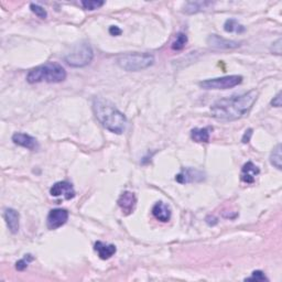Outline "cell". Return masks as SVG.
Here are the masks:
<instances>
[{
    "instance_id": "obj_1",
    "label": "cell",
    "mask_w": 282,
    "mask_h": 282,
    "mask_svg": "<svg viewBox=\"0 0 282 282\" xmlns=\"http://www.w3.org/2000/svg\"><path fill=\"white\" fill-rule=\"evenodd\" d=\"M259 93L250 91L242 95L223 98L213 104L211 113L220 121H235L246 116L258 98Z\"/></svg>"
},
{
    "instance_id": "obj_2",
    "label": "cell",
    "mask_w": 282,
    "mask_h": 282,
    "mask_svg": "<svg viewBox=\"0 0 282 282\" xmlns=\"http://www.w3.org/2000/svg\"><path fill=\"white\" fill-rule=\"evenodd\" d=\"M93 112L102 126L111 132L121 135L126 130V116L111 101L96 97L93 101Z\"/></svg>"
},
{
    "instance_id": "obj_3",
    "label": "cell",
    "mask_w": 282,
    "mask_h": 282,
    "mask_svg": "<svg viewBox=\"0 0 282 282\" xmlns=\"http://www.w3.org/2000/svg\"><path fill=\"white\" fill-rule=\"evenodd\" d=\"M66 78V71L61 64L56 62H48L41 64L28 73L27 81L30 84L47 82L61 83Z\"/></svg>"
},
{
    "instance_id": "obj_4",
    "label": "cell",
    "mask_w": 282,
    "mask_h": 282,
    "mask_svg": "<svg viewBox=\"0 0 282 282\" xmlns=\"http://www.w3.org/2000/svg\"><path fill=\"white\" fill-rule=\"evenodd\" d=\"M155 63V56L150 53H127L117 57L118 66L127 72H138L146 70Z\"/></svg>"
},
{
    "instance_id": "obj_5",
    "label": "cell",
    "mask_w": 282,
    "mask_h": 282,
    "mask_svg": "<svg viewBox=\"0 0 282 282\" xmlns=\"http://www.w3.org/2000/svg\"><path fill=\"white\" fill-rule=\"evenodd\" d=\"M94 57L93 49L90 43L82 42L76 44L70 53L65 56V62L72 67H84L90 64Z\"/></svg>"
},
{
    "instance_id": "obj_6",
    "label": "cell",
    "mask_w": 282,
    "mask_h": 282,
    "mask_svg": "<svg viewBox=\"0 0 282 282\" xmlns=\"http://www.w3.org/2000/svg\"><path fill=\"white\" fill-rule=\"evenodd\" d=\"M242 82V76L240 75H228L223 77L210 78L200 82V86L204 90H228L237 85H239Z\"/></svg>"
},
{
    "instance_id": "obj_7",
    "label": "cell",
    "mask_w": 282,
    "mask_h": 282,
    "mask_svg": "<svg viewBox=\"0 0 282 282\" xmlns=\"http://www.w3.org/2000/svg\"><path fill=\"white\" fill-rule=\"evenodd\" d=\"M205 180V173L194 169V168H184L179 174L175 175V181L180 184H187V183H197Z\"/></svg>"
},
{
    "instance_id": "obj_8",
    "label": "cell",
    "mask_w": 282,
    "mask_h": 282,
    "mask_svg": "<svg viewBox=\"0 0 282 282\" xmlns=\"http://www.w3.org/2000/svg\"><path fill=\"white\" fill-rule=\"evenodd\" d=\"M50 194L54 197H62L64 200H72L75 196V190L72 183L67 181L56 182L50 189Z\"/></svg>"
},
{
    "instance_id": "obj_9",
    "label": "cell",
    "mask_w": 282,
    "mask_h": 282,
    "mask_svg": "<svg viewBox=\"0 0 282 282\" xmlns=\"http://www.w3.org/2000/svg\"><path fill=\"white\" fill-rule=\"evenodd\" d=\"M68 220V212L63 209H54L50 211L47 219V225L49 229H57L62 227Z\"/></svg>"
},
{
    "instance_id": "obj_10",
    "label": "cell",
    "mask_w": 282,
    "mask_h": 282,
    "mask_svg": "<svg viewBox=\"0 0 282 282\" xmlns=\"http://www.w3.org/2000/svg\"><path fill=\"white\" fill-rule=\"evenodd\" d=\"M207 44L213 49H219V50H228V49H237L240 47V42L227 40L217 34H211L207 38Z\"/></svg>"
},
{
    "instance_id": "obj_11",
    "label": "cell",
    "mask_w": 282,
    "mask_h": 282,
    "mask_svg": "<svg viewBox=\"0 0 282 282\" xmlns=\"http://www.w3.org/2000/svg\"><path fill=\"white\" fill-rule=\"evenodd\" d=\"M118 206L120 207V210L122 211V213L125 215H130L131 213L135 211L136 207V196L133 194L132 192L126 191L123 192L122 194L119 196V199L117 201Z\"/></svg>"
},
{
    "instance_id": "obj_12",
    "label": "cell",
    "mask_w": 282,
    "mask_h": 282,
    "mask_svg": "<svg viewBox=\"0 0 282 282\" xmlns=\"http://www.w3.org/2000/svg\"><path fill=\"white\" fill-rule=\"evenodd\" d=\"M12 141L16 145L26 148L29 150H37L39 148V143L36 138L28 135V133L23 132H17L12 136Z\"/></svg>"
},
{
    "instance_id": "obj_13",
    "label": "cell",
    "mask_w": 282,
    "mask_h": 282,
    "mask_svg": "<svg viewBox=\"0 0 282 282\" xmlns=\"http://www.w3.org/2000/svg\"><path fill=\"white\" fill-rule=\"evenodd\" d=\"M3 219L6 221L9 230L12 234H17L20 228V215L19 213L13 209H6L3 213Z\"/></svg>"
},
{
    "instance_id": "obj_14",
    "label": "cell",
    "mask_w": 282,
    "mask_h": 282,
    "mask_svg": "<svg viewBox=\"0 0 282 282\" xmlns=\"http://www.w3.org/2000/svg\"><path fill=\"white\" fill-rule=\"evenodd\" d=\"M259 173H260L259 168L255 166L251 161H249L242 166L240 180L244 183H247V184H252L256 180V176L258 175Z\"/></svg>"
},
{
    "instance_id": "obj_15",
    "label": "cell",
    "mask_w": 282,
    "mask_h": 282,
    "mask_svg": "<svg viewBox=\"0 0 282 282\" xmlns=\"http://www.w3.org/2000/svg\"><path fill=\"white\" fill-rule=\"evenodd\" d=\"M94 250L97 252L98 257L103 260H107L112 258V257L116 254L117 248L115 245L113 244H106L103 241H96L94 245Z\"/></svg>"
},
{
    "instance_id": "obj_16",
    "label": "cell",
    "mask_w": 282,
    "mask_h": 282,
    "mask_svg": "<svg viewBox=\"0 0 282 282\" xmlns=\"http://www.w3.org/2000/svg\"><path fill=\"white\" fill-rule=\"evenodd\" d=\"M152 215L155 216L158 221L167 223L171 219V210L170 207L163 202H158L152 207Z\"/></svg>"
},
{
    "instance_id": "obj_17",
    "label": "cell",
    "mask_w": 282,
    "mask_h": 282,
    "mask_svg": "<svg viewBox=\"0 0 282 282\" xmlns=\"http://www.w3.org/2000/svg\"><path fill=\"white\" fill-rule=\"evenodd\" d=\"M211 6H213V2L211 1H189L184 4L183 9H184L185 13L193 14L209 9Z\"/></svg>"
},
{
    "instance_id": "obj_18",
    "label": "cell",
    "mask_w": 282,
    "mask_h": 282,
    "mask_svg": "<svg viewBox=\"0 0 282 282\" xmlns=\"http://www.w3.org/2000/svg\"><path fill=\"white\" fill-rule=\"evenodd\" d=\"M211 127H206V128H194L191 131V138L195 142H209L210 141V135H211Z\"/></svg>"
},
{
    "instance_id": "obj_19",
    "label": "cell",
    "mask_w": 282,
    "mask_h": 282,
    "mask_svg": "<svg viewBox=\"0 0 282 282\" xmlns=\"http://www.w3.org/2000/svg\"><path fill=\"white\" fill-rule=\"evenodd\" d=\"M224 30L226 32H235V33H242L246 31V28L242 26L241 23H239L236 19H228V20L225 21L224 24Z\"/></svg>"
},
{
    "instance_id": "obj_20",
    "label": "cell",
    "mask_w": 282,
    "mask_h": 282,
    "mask_svg": "<svg viewBox=\"0 0 282 282\" xmlns=\"http://www.w3.org/2000/svg\"><path fill=\"white\" fill-rule=\"evenodd\" d=\"M270 163L278 170L282 169V156H281V143H278L270 153Z\"/></svg>"
},
{
    "instance_id": "obj_21",
    "label": "cell",
    "mask_w": 282,
    "mask_h": 282,
    "mask_svg": "<svg viewBox=\"0 0 282 282\" xmlns=\"http://www.w3.org/2000/svg\"><path fill=\"white\" fill-rule=\"evenodd\" d=\"M186 43H187V36H186V34L183 33V32H179V33L176 34L175 40L173 41L172 46H171L172 50L181 51V50H183V49L185 48Z\"/></svg>"
},
{
    "instance_id": "obj_22",
    "label": "cell",
    "mask_w": 282,
    "mask_h": 282,
    "mask_svg": "<svg viewBox=\"0 0 282 282\" xmlns=\"http://www.w3.org/2000/svg\"><path fill=\"white\" fill-rule=\"evenodd\" d=\"M84 9L86 10H96V9L103 7L105 2L100 1V0H83L81 2Z\"/></svg>"
},
{
    "instance_id": "obj_23",
    "label": "cell",
    "mask_w": 282,
    "mask_h": 282,
    "mask_svg": "<svg viewBox=\"0 0 282 282\" xmlns=\"http://www.w3.org/2000/svg\"><path fill=\"white\" fill-rule=\"evenodd\" d=\"M34 258L31 254H28V255H24V257L22 259H20L19 261H17L16 264V269L19 271H23L24 269H27V267L29 266L31 261H33Z\"/></svg>"
},
{
    "instance_id": "obj_24",
    "label": "cell",
    "mask_w": 282,
    "mask_h": 282,
    "mask_svg": "<svg viewBox=\"0 0 282 282\" xmlns=\"http://www.w3.org/2000/svg\"><path fill=\"white\" fill-rule=\"evenodd\" d=\"M245 281H257V282H262V281H269V279L267 278L266 275L261 270H256L251 274L250 277L246 278Z\"/></svg>"
},
{
    "instance_id": "obj_25",
    "label": "cell",
    "mask_w": 282,
    "mask_h": 282,
    "mask_svg": "<svg viewBox=\"0 0 282 282\" xmlns=\"http://www.w3.org/2000/svg\"><path fill=\"white\" fill-rule=\"evenodd\" d=\"M30 9H31V11L33 13H36V16H38L39 18L46 19L48 17V13H47L46 9H44L43 7H41V6H39V4H37V3H31L30 4Z\"/></svg>"
},
{
    "instance_id": "obj_26",
    "label": "cell",
    "mask_w": 282,
    "mask_h": 282,
    "mask_svg": "<svg viewBox=\"0 0 282 282\" xmlns=\"http://www.w3.org/2000/svg\"><path fill=\"white\" fill-rule=\"evenodd\" d=\"M281 39H278L276 42L272 43L271 46V52L277 56H281Z\"/></svg>"
},
{
    "instance_id": "obj_27",
    "label": "cell",
    "mask_w": 282,
    "mask_h": 282,
    "mask_svg": "<svg viewBox=\"0 0 282 282\" xmlns=\"http://www.w3.org/2000/svg\"><path fill=\"white\" fill-rule=\"evenodd\" d=\"M271 105L275 107H281L282 101H281V92H279L277 95L274 97V100L271 101Z\"/></svg>"
},
{
    "instance_id": "obj_28",
    "label": "cell",
    "mask_w": 282,
    "mask_h": 282,
    "mask_svg": "<svg viewBox=\"0 0 282 282\" xmlns=\"http://www.w3.org/2000/svg\"><path fill=\"white\" fill-rule=\"evenodd\" d=\"M110 33L113 37H118V36H120V34L122 33V30H121L120 28H118L117 26H112L110 28Z\"/></svg>"
},
{
    "instance_id": "obj_29",
    "label": "cell",
    "mask_w": 282,
    "mask_h": 282,
    "mask_svg": "<svg viewBox=\"0 0 282 282\" xmlns=\"http://www.w3.org/2000/svg\"><path fill=\"white\" fill-rule=\"evenodd\" d=\"M252 136V129H248L246 130V132L244 133V136H242V143H248L250 141V138Z\"/></svg>"
}]
</instances>
